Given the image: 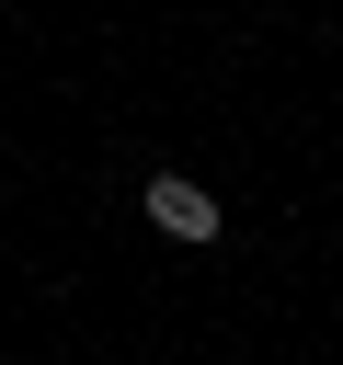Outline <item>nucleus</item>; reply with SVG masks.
Returning <instances> with one entry per match:
<instances>
[{
    "instance_id": "nucleus-1",
    "label": "nucleus",
    "mask_w": 343,
    "mask_h": 365,
    "mask_svg": "<svg viewBox=\"0 0 343 365\" xmlns=\"http://www.w3.org/2000/svg\"><path fill=\"white\" fill-rule=\"evenodd\" d=\"M137 205H149V228H172V240H217V228H229V205H217L206 182H183V171H149Z\"/></svg>"
}]
</instances>
